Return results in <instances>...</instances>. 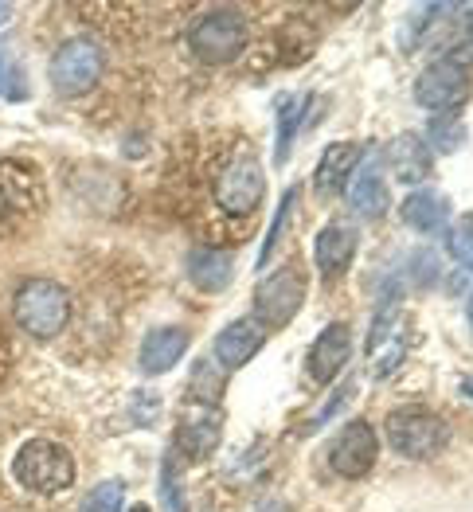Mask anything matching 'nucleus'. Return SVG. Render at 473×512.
<instances>
[{
    "mask_svg": "<svg viewBox=\"0 0 473 512\" xmlns=\"http://www.w3.org/2000/svg\"><path fill=\"white\" fill-rule=\"evenodd\" d=\"M376 458H380V442H376V430L368 427L364 419L348 423L333 438V446H329V466H333V473L348 477V481L364 477V473L376 466Z\"/></svg>",
    "mask_w": 473,
    "mask_h": 512,
    "instance_id": "obj_10",
    "label": "nucleus"
},
{
    "mask_svg": "<svg viewBox=\"0 0 473 512\" xmlns=\"http://www.w3.org/2000/svg\"><path fill=\"white\" fill-rule=\"evenodd\" d=\"M360 157H364V145H356V141H333V145H325V157L317 161V192L321 196L344 192L356 165H360Z\"/></svg>",
    "mask_w": 473,
    "mask_h": 512,
    "instance_id": "obj_17",
    "label": "nucleus"
},
{
    "mask_svg": "<svg viewBox=\"0 0 473 512\" xmlns=\"http://www.w3.org/2000/svg\"><path fill=\"white\" fill-rule=\"evenodd\" d=\"M188 47L196 59L204 63H231L243 47H247V24L239 12L231 8H215L208 16H200L188 32Z\"/></svg>",
    "mask_w": 473,
    "mask_h": 512,
    "instance_id": "obj_5",
    "label": "nucleus"
},
{
    "mask_svg": "<svg viewBox=\"0 0 473 512\" xmlns=\"http://www.w3.org/2000/svg\"><path fill=\"white\" fill-rule=\"evenodd\" d=\"M403 317L399 313H380L376 325H372V337H368V360H372V372L387 376L399 368L403 352H407V333H403Z\"/></svg>",
    "mask_w": 473,
    "mask_h": 512,
    "instance_id": "obj_16",
    "label": "nucleus"
},
{
    "mask_svg": "<svg viewBox=\"0 0 473 512\" xmlns=\"http://www.w3.org/2000/svg\"><path fill=\"white\" fill-rule=\"evenodd\" d=\"M255 512H290L282 501H274V497H266V501H258L255 505Z\"/></svg>",
    "mask_w": 473,
    "mask_h": 512,
    "instance_id": "obj_29",
    "label": "nucleus"
},
{
    "mask_svg": "<svg viewBox=\"0 0 473 512\" xmlns=\"http://www.w3.org/2000/svg\"><path fill=\"white\" fill-rule=\"evenodd\" d=\"M462 395H470V399H473V376H466V380H462Z\"/></svg>",
    "mask_w": 473,
    "mask_h": 512,
    "instance_id": "obj_31",
    "label": "nucleus"
},
{
    "mask_svg": "<svg viewBox=\"0 0 473 512\" xmlns=\"http://www.w3.org/2000/svg\"><path fill=\"white\" fill-rule=\"evenodd\" d=\"M356 247H360V235L356 227L348 223H329L317 231V243H313V258H317V270L325 278H341L344 270L352 266L356 258Z\"/></svg>",
    "mask_w": 473,
    "mask_h": 512,
    "instance_id": "obj_14",
    "label": "nucleus"
},
{
    "mask_svg": "<svg viewBox=\"0 0 473 512\" xmlns=\"http://www.w3.org/2000/svg\"><path fill=\"white\" fill-rule=\"evenodd\" d=\"M305 106H309V98H286V102H282L274 165H286V161H290V145H294V133H298V126H301V110H305Z\"/></svg>",
    "mask_w": 473,
    "mask_h": 512,
    "instance_id": "obj_22",
    "label": "nucleus"
},
{
    "mask_svg": "<svg viewBox=\"0 0 473 512\" xmlns=\"http://www.w3.org/2000/svg\"><path fill=\"white\" fill-rule=\"evenodd\" d=\"M12 473L24 489L32 493H63L75 485V458L59 446V442H47V438H32L20 446Z\"/></svg>",
    "mask_w": 473,
    "mask_h": 512,
    "instance_id": "obj_3",
    "label": "nucleus"
},
{
    "mask_svg": "<svg viewBox=\"0 0 473 512\" xmlns=\"http://www.w3.org/2000/svg\"><path fill=\"white\" fill-rule=\"evenodd\" d=\"M122 497H126V485H122L118 477L98 481V485L86 493V501L79 505V512H122Z\"/></svg>",
    "mask_w": 473,
    "mask_h": 512,
    "instance_id": "obj_24",
    "label": "nucleus"
},
{
    "mask_svg": "<svg viewBox=\"0 0 473 512\" xmlns=\"http://www.w3.org/2000/svg\"><path fill=\"white\" fill-rule=\"evenodd\" d=\"M4 20H12V4H0V24Z\"/></svg>",
    "mask_w": 473,
    "mask_h": 512,
    "instance_id": "obj_30",
    "label": "nucleus"
},
{
    "mask_svg": "<svg viewBox=\"0 0 473 512\" xmlns=\"http://www.w3.org/2000/svg\"><path fill=\"white\" fill-rule=\"evenodd\" d=\"M348 204H352V212L360 215V219H380L387 212L391 200H387V184L376 161L352 172V180H348Z\"/></svg>",
    "mask_w": 473,
    "mask_h": 512,
    "instance_id": "obj_19",
    "label": "nucleus"
},
{
    "mask_svg": "<svg viewBox=\"0 0 473 512\" xmlns=\"http://www.w3.org/2000/svg\"><path fill=\"white\" fill-rule=\"evenodd\" d=\"M129 512H149V505H133Z\"/></svg>",
    "mask_w": 473,
    "mask_h": 512,
    "instance_id": "obj_33",
    "label": "nucleus"
},
{
    "mask_svg": "<svg viewBox=\"0 0 473 512\" xmlns=\"http://www.w3.org/2000/svg\"><path fill=\"white\" fill-rule=\"evenodd\" d=\"M423 141L434 145V149H442V153H454V149L466 145V122H462L458 114H438V118L430 122Z\"/></svg>",
    "mask_w": 473,
    "mask_h": 512,
    "instance_id": "obj_23",
    "label": "nucleus"
},
{
    "mask_svg": "<svg viewBox=\"0 0 473 512\" xmlns=\"http://www.w3.org/2000/svg\"><path fill=\"white\" fill-rule=\"evenodd\" d=\"M470 325H473V298H470Z\"/></svg>",
    "mask_w": 473,
    "mask_h": 512,
    "instance_id": "obj_34",
    "label": "nucleus"
},
{
    "mask_svg": "<svg viewBox=\"0 0 473 512\" xmlns=\"http://www.w3.org/2000/svg\"><path fill=\"white\" fill-rule=\"evenodd\" d=\"M161 497H165V509L169 512H188L184 497H180V477H176V466L165 462V473H161Z\"/></svg>",
    "mask_w": 473,
    "mask_h": 512,
    "instance_id": "obj_28",
    "label": "nucleus"
},
{
    "mask_svg": "<svg viewBox=\"0 0 473 512\" xmlns=\"http://www.w3.org/2000/svg\"><path fill=\"white\" fill-rule=\"evenodd\" d=\"M188 333L184 329H153L145 341H141V352H137V368L145 376H165L172 364L184 360L188 352Z\"/></svg>",
    "mask_w": 473,
    "mask_h": 512,
    "instance_id": "obj_18",
    "label": "nucleus"
},
{
    "mask_svg": "<svg viewBox=\"0 0 473 512\" xmlns=\"http://www.w3.org/2000/svg\"><path fill=\"white\" fill-rule=\"evenodd\" d=\"M262 344H266V325L258 317H239V321H231L215 337L212 352L223 372H235V368H243V364L255 360L258 352H262Z\"/></svg>",
    "mask_w": 473,
    "mask_h": 512,
    "instance_id": "obj_11",
    "label": "nucleus"
},
{
    "mask_svg": "<svg viewBox=\"0 0 473 512\" xmlns=\"http://www.w3.org/2000/svg\"><path fill=\"white\" fill-rule=\"evenodd\" d=\"M266 196V176L255 157H239L215 176V204L227 215H251Z\"/></svg>",
    "mask_w": 473,
    "mask_h": 512,
    "instance_id": "obj_7",
    "label": "nucleus"
},
{
    "mask_svg": "<svg viewBox=\"0 0 473 512\" xmlns=\"http://www.w3.org/2000/svg\"><path fill=\"white\" fill-rule=\"evenodd\" d=\"M188 278H192L196 290L219 294V290H227L231 278H235V258L227 255V251H208V247H200V251L188 255Z\"/></svg>",
    "mask_w": 473,
    "mask_h": 512,
    "instance_id": "obj_21",
    "label": "nucleus"
},
{
    "mask_svg": "<svg viewBox=\"0 0 473 512\" xmlns=\"http://www.w3.org/2000/svg\"><path fill=\"white\" fill-rule=\"evenodd\" d=\"M305 301V278H301L298 262H286L282 270H274L270 278H262L255 290V317L266 329H282L294 321V313Z\"/></svg>",
    "mask_w": 473,
    "mask_h": 512,
    "instance_id": "obj_6",
    "label": "nucleus"
},
{
    "mask_svg": "<svg viewBox=\"0 0 473 512\" xmlns=\"http://www.w3.org/2000/svg\"><path fill=\"white\" fill-rule=\"evenodd\" d=\"M387 442L411 462H430L450 446V427L427 407H399L387 415Z\"/></svg>",
    "mask_w": 473,
    "mask_h": 512,
    "instance_id": "obj_2",
    "label": "nucleus"
},
{
    "mask_svg": "<svg viewBox=\"0 0 473 512\" xmlns=\"http://www.w3.org/2000/svg\"><path fill=\"white\" fill-rule=\"evenodd\" d=\"M219 438H223L219 403L192 399V403L180 411V419H176V450L188 454V458H212Z\"/></svg>",
    "mask_w": 473,
    "mask_h": 512,
    "instance_id": "obj_9",
    "label": "nucleus"
},
{
    "mask_svg": "<svg viewBox=\"0 0 473 512\" xmlns=\"http://www.w3.org/2000/svg\"><path fill=\"white\" fill-rule=\"evenodd\" d=\"M298 204V188H286V196H282V208H278V219L270 223V235H266V243H262V251H258V270L270 262V255H274V243H278V231H282V223H286V215H290V208Z\"/></svg>",
    "mask_w": 473,
    "mask_h": 512,
    "instance_id": "obj_27",
    "label": "nucleus"
},
{
    "mask_svg": "<svg viewBox=\"0 0 473 512\" xmlns=\"http://www.w3.org/2000/svg\"><path fill=\"white\" fill-rule=\"evenodd\" d=\"M466 47H470V55H473V20H470V28H466Z\"/></svg>",
    "mask_w": 473,
    "mask_h": 512,
    "instance_id": "obj_32",
    "label": "nucleus"
},
{
    "mask_svg": "<svg viewBox=\"0 0 473 512\" xmlns=\"http://www.w3.org/2000/svg\"><path fill=\"white\" fill-rule=\"evenodd\" d=\"M470 98V71L458 59H438L415 83V102L427 110H454Z\"/></svg>",
    "mask_w": 473,
    "mask_h": 512,
    "instance_id": "obj_8",
    "label": "nucleus"
},
{
    "mask_svg": "<svg viewBox=\"0 0 473 512\" xmlns=\"http://www.w3.org/2000/svg\"><path fill=\"white\" fill-rule=\"evenodd\" d=\"M470 223H473V215H470Z\"/></svg>",
    "mask_w": 473,
    "mask_h": 512,
    "instance_id": "obj_35",
    "label": "nucleus"
},
{
    "mask_svg": "<svg viewBox=\"0 0 473 512\" xmlns=\"http://www.w3.org/2000/svg\"><path fill=\"white\" fill-rule=\"evenodd\" d=\"M399 215H403L407 227H415L423 235H434V231H442L450 223V200L442 192H434V188H419V192H411L403 200Z\"/></svg>",
    "mask_w": 473,
    "mask_h": 512,
    "instance_id": "obj_20",
    "label": "nucleus"
},
{
    "mask_svg": "<svg viewBox=\"0 0 473 512\" xmlns=\"http://www.w3.org/2000/svg\"><path fill=\"white\" fill-rule=\"evenodd\" d=\"M12 313H16V325H20L28 337L51 341V337H59V333L67 329V321H71V294H67L59 282H51V278H32V282H24V286L16 290Z\"/></svg>",
    "mask_w": 473,
    "mask_h": 512,
    "instance_id": "obj_1",
    "label": "nucleus"
},
{
    "mask_svg": "<svg viewBox=\"0 0 473 512\" xmlns=\"http://www.w3.org/2000/svg\"><path fill=\"white\" fill-rule=\"evenodd\" d=\"M102 71H106V51L90 36H75V40L59 43V51L51 55V86L63 98L90 94L102 79Z\"/></svg>",
    "mask_w": 473,
    "mask_h": 512,
    "instance_id": "obj_4",
    "label": "nucleus"
},
{
    "mask_svg": "<svg viewBox=\"0 0 473 512\" xmlns=\"http://www.w3.org/2000/svg\"><path fill=\"white\" fill-rule=\"evenodd\" d=\"M348 356H352V329L344 325V321H333L317 341L309 348V376L317 380V384H333L337 376L344 372V364H348Z\"/></svg>",
    "mask_w": 473,
    "mask_h": 512,
    "instance_id": "obj_13",
    "label": "nucleus"
},
{
    "mask_svg": "<svg viewBox=\"0 0 473 512\" xmlns=\"http://www.w3.org/2000/svg\"><path fill=\"white\" fill-rule=\"evenodd\" d=\"M0 94L20 102L28 98V86H24V71L16 67V55H12V43L0 40Z\"/></svg>",
    "mask_w": 473,
    "mask_h": 512,
    "instance_id": "obj_25",
    "label": "nucleus"
},
{
    "mask_svg": "<svg viewBox=\"0 0 473 512\" xmlns=\"http://www.w3.org/2000/svg\"><path fill=\"white\" fill-rule=\"evenodd\" d=\"M384 157H387V165H391V172H395V180H403V184H419V180H427L430 169H434V153H430V145L419 133H399V137H391Z\"/></svg>",
    "mask_w": 473,
    "mask_h": 512,
    "instance_id": "obj_15",
    "label": "nucleus"
},
{
    "mask_svg": "<svg viewBox=\"0 0 473 512\" xmlns=\"http://www.w3.org/2000/svg\"><path fill=\"white\" fill-rule=\"evenodd\" d=\"M43 184L32 165L24 161H0V219L40 208Z\"/></svg>",
    "mask_w": 473,
    "mask_h": 512,
    "instance_id": "obj_12",
    "label": "nucleus"
},
{
    "mask_svg": "<svg viewBox=\"0 0 473 512\" xmlns=\"http://www.w3.org/2000/svg\"><path fill=\"white\" fill-rule=\"evenodd\" d=\"M446 247H450V255L458 258L466 270H473V223L470 219H462V223H454V227H450Z\"/></svg>",
    "mask_w": 473,
    "mask_h": 512,
    "instance_id": "obj_26",
    "label": "nucleus"
}]
</instances>
